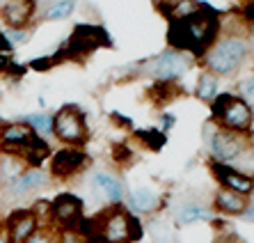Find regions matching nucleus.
<instances>
[{"label":"nucleus","instance_id":"nucleus-17","mask_svg":"<svg viewBox=\"0 0 254 243\" xmlns=\"http://www.w3.org/2000/svg\"><path fill=\"white\" fill-rule=\"evenodd\" d=\"M215 209L222 211V214H243V209H245V200L243 195H236V193H231V190H218V195H215Z\"/></svg>","mask_w":254,"mask_h":243},{"label":"nucleus","instance_id":"nucleus-12","mask_svg":"<svg viewBox=\"0 0 254 243\" xmlns=\"http://www.w3.org/2000/svg\"><path fill=\"white\" fill-rule=\"evenodd\" d=\"M46 184H48L46 172H44L42 167H32V170L23 172L16 181H12V184L7 186V193L12 197H23V195H28V193H32V190L46 186Z\"/></svg>","mask_w":254,"mask_h":243},{"label":"nucleus","instance_id":"nucleus-26","mask_svg":"<svg viewBox=\"0 0 254 243\" xmlns=\"http://www.w3.org/2000/svg\"><path fill=\"white\" fill-rule=\"evenodd\" d=\"M30 67H32V69H37V72H46V69H51V67H53V60H51V58L32 60V62H30Z\"/></svg>","mask_w":254,"mask_h":243},{"label":"nucleus","instance_id":"nucleus-6","mask_svg":"<svg viewBox=\"0 0 254 243\" xmlns=\"http://www.w3.org/2000/svg\"><path fill=\"white\" fill-rule=\"evenodd\" d=\"M128 211L115 207L99 216L101 225V243H130L128 237Z\"/></svg>","mask_w":254,"mask_h":243},{"label":"nucleus","instance_id":"nucleus-31","mask_svg":"<svg viewBox=\"0 0 254 243\" xmlns=\"http://www.w3.org/2000/svg\"><path fill=\"white\" fill-rule=\"evenodd\" d=\"M243 218L250 220V223H254V202H250V204H245V209H243Z\"/></svg>","mask_w":254,"mask_h":243},{"label":"nucleus","instance_id":"nucleus-19","mask_svg":"<svg viewBox=\"0 0 254 243\" xmlns=\"http://www.w3.org/2000/svg\"><path fill=\"white\" fill-rule=\"evenodd\" d=\"M23 165H25V161L18 159V156H14V154L2 156V161H0V179L7 181V184L16 181L23 174Z\"/></svg>","mask_w":254,"mask_h":243},{"label":"nucleus","instance_id":"nucleus-15","mask_svg":"<svg viewBox=\"0 0 254 243\" xmlns=\"http://www.w3.org/2000/svg\"><path fill=\"white\" fill-rule=\"evenodd\" d=\"M128 207L135 214H151L158 209V195L151 188H135L128 195Z\"/></svg>","mask_w":254,"mask_h":243},{"label":"nucleus","instance_id":"nucleus-4","mask_svg":"<svg viewBox=\"0 0 254 243\" xmlns=\"http://www.w3.org/2000/svg\"><path fill=\"white\" fill-rule=\"evenodd\" d=\"M53 133L62 143L80 145L87 138V126H85V115L76 106H64L53 117Z\"/></svg>","mask_w":254,"mask_h":243},{"label":"nucleus","instance_id":"nucleus-33","mask_svg":"<svg viewBox=\"0 0 254 243\" xmlns=\"http://www.w3.org/2000/svg\"><path fill=\"white\" fill-rule=\"evenodd\" d=\"M245 92H248V94H252V96H254V81H250V83L245 85Z\"/></svg>","mask_w":254,"mask_h":243},{"label":"nucleus","instance_id":"nucleus-23","mask_svg":"<svg viewBox=\"0 0 254 243\" xmlns=\"http://www.w3.org/2000/svg\"><path fill=\"white\" fill-rule=\"evenodd\" d=\"M137 138H140L142 143H147L149 147L154 149V152H158V149H163V145H165V133L158 129H149V131H137L135 133Z\"/></svg>","mask_w":254,"mask_h":243},{"label":"nucleus","instance_id":"nucleus-2","mask_svg":"<svg viewBox=\"0 0 254 243\" xmlns=\"http://www.w3.org/2000/svg\"><path fill=\"white\" fill-rule=\"evenodd\" d=\"M245 51H248V46H245L243 39L229 37L225 42H220L218 46L206 55V65L213 74H231L234 69H238V65L245 60Z\"/></svg>","mask_w":254,"mask_h":243},{"label":"nucleus","instance_id":"nucleus-7","mask_svg":"<svg viewBox=\"0 0 254 243\" xmlns=\"http://www.w3.org/2000/svg\"><path fill=\"white\" fill-rule=\"evenodd\" d=\"M213 174L218 177V181L225 186L227 190L236 193V195L245 197L254 190V179L238 170H234V167L227 165V163H218V161H215V163H213Z\"/></svg>","mask_w":254,"mask_h":243},{"label":"nucleus","instance_id":"nucleus-21","mask_svg":"<svg viewBox=\"0 0 254 243\" xmlns=\"http://www.w3.org/2000/svg\"><path fill=\"white\" fill-rule=\"evenodd\" d=\"M215 94H218V81H215V76L211 72L201 74L199 81H197V96L204 101H211V99H215Z\"/></svg>","mask_w":254,"mask_h":243},{"label":"nucleus","instance_id":"nucleus-34","mask_svg":"<svg viewBox=\"0 0 254 243\" xmlns=\"http://www.w3.org/2000/svg\"><path fill=\"white\" fill-rule=\"evenodd\" d=\"M0 243H9V239H7V234H0Z\"/></svg>","mask_w":254,"mask_h":243},{"label":"nucleus","instance_id":"nucleus-29","mask_svg":"<svg viewBox=\"0 0 254 243\" xmlns=\"http://www.w3.org/2000/svg\"><path fill=\"white\" fill-rule=\"evenodd\" d=\"M25 243H53V241H51V237H48L46 232H35Z\"/></svg>","mask_w":254,"mask_h":243},{"label":"nucleus","instance_id":"nucleus-25","mask_svg":"<svg viewBox=\"0 0 254 243\" xmlns=\"http://www.w3.org/2000/svg\"><path fill=\"white\" fill-rule=\"evenodd\" d=\"M5 37H7V42L12 39V42H21V44H25L28 42V32L25 30H14V28H9L5 32Z\"/></svg>","mask_w":254,"mask_h":243},{"label":"nucleus","instance_id":"nucleus-11","mask_svg":"<svg viewBox=\"0 0 254 243\" xmlns=\"http://www.w3.org/2000/svg\"><path fill=\"white\" fill-rule=\"evenodd\" d=\"M85 156L83 149H60L58 154L53 156V174L55 177H71L73 172H78L85 165Z\"/></svg>","mask_w":254,"mask_h":243},{"label":"nucleus","instance_id":"nucleus-30","mask_svg":"<svg viewBox=\"0 0 254 243\" xmlns=\"http://www.w3.org/2000/svg\"><path fill=\"white\" fill-rule=\"evenodd\" d=\"M12 62H14V60L9 58L7 53H0V72L7 74V72H9V67H12Z\"/></svg>","mask_w":254,"mask_h":243},{"label":"nucleus","instance_id":"nucleus-22","mask_svg":"<svg viewBox=\"0 0 254 243\" xmlns=\"http://www.w3.org/2000/svg\"><path fill=\"white\" fill-rule=\"evenodd\" d=\"M71 12H73V0H55L46 9V18L48 21H58V18H66Z\"/></svg>","mask_w":254,"mask_h":243},{"label":"nucleus","instance_id":"nucleus-20","mask_svg":"<svg viewBox=\"0 0 254 243\" xmlns=\"http://www.w3.org/2000/svg\"><path fill=\"white\" fill-rule=\"evenodd\" d=\"M23 124L35 131L37 136H44V133H51V131H53V117L46 113L28 115V117H23Z\"/></svg>","mask_w":254,"mask_h":243},{"label":"nucleus","instance_id":"nucleus-14","mask_svg":"<svg viewBox=\"0 0 254 243\" xmlns=\"http://www.w3.org/2000/svg\"><path fill=\"white\" fill-rule=\"evenodd\" d=\"M92 184H94V188L99 190L101 195L106 197L108 202H113V204H119V202L124 200V186L110 172H96Z\"/></svg>","mask_w":254,"mask_h":243},{"label":"nucleus","instance_id":"nucleus-1","mask_svg":"<svg viewBox=\"0 0 254 243\" xmlns=\"http://www.w3.org/2000/svg\"><path fill=\"white\" fill-rule=\"evenodd\" d=\"M213 117L220 119L227 129L238 131V133H245V131L252 126V110L243 99L229 94V92H222L213 99Z\"/></svg>","mask_w":254,"mask_h":243},{"label":"nucleus","instance_id":"nucleus-28","mask_svg":"<svg viewBox=\"0 0 254 243\" xmlns=\"http://www.w3.org/2000/svg\"><path fill=\"white\" fill-rule=\"evenodd\" d=\"M60 243H87L85 241L83 237H78L76 232H64V234H62V241Z\"/></svg>","mask_w":254,"mask_h":243},{"label":"nucleus","instance_id":"nucleus-5","mask_svg":"<svg viewBox=\"0 0 254 243\" xmlns=\"http://www.w3.org/2000/svg\"><path fill=\"white\" fill-rule=\"evenodd\" d=\"M51 218L58 223L62 230L76 232L78 223L83 220V200L71 193H62L51 202Z\"/></svg>","mask_w":254,"mask_h":243},{"label":"nucleus","instance_id":"nucleus-24","mask_svg":"<svg viewBox=\"0 0 254 243\" xmlns=\"http://www.w3.org/2000/svg\"><path fill=\"white\" fill-rule=\"evenodd\" d=\"M142 234H144V230H142L140 220H137L135 216H128V237H130V243L140 241Z\"/></svg>","mask_w":254,"mask_h":243},{"label":"nucleus","instance_id":"nucleus-10","mask_svg":"<svg viewBox=\"0 0 254 243\" xmlns=\"http://www.w3.org/2000/svg\"><path fill=\"white\" fill-rule=\"evenodd\" d=\"M188 67H190V62L186 60L184 53H179V51H167V53H163L158 58L154 72H156V76H158L160 81L172 83V81H177V78L181 76Z\"/></svg>","mask_w":254,"mask_h":243},{"label":"nucleus","instance_id":"nucleus-13","mask_svg":"<svg viewBox=\"0 0 254 243\" xmlns=\"http://www.w3.org/2000/svg\"><path fill=\"white\" fill-rule=\"evenodd\" d=\"M32 14H35V0H5L2 5V18L14 30L28 23Z\"/></svg>","mask_w":254,"mask_h":243},{"label":"nucleus","instance_id":"nucleus-9","mask_svg":"<svg viewBox=\"0 0 254 243\" xmlns=\"http://www.w3.org/2000/svg\"><path fill=\"white\" fill-rule=\"evenodd\" d=\"M241 149H243L241 138L236 133H231V131H218V133L211 136V152L218 163H227V161L236 159L241 154Z\"/></svg>","mask_w":254,"mask_h":243},{"label":"nucleus","instance_id":"nucleus-32","mask_svg":"<svg viewBox=\"0 0 254 243\" xmlns=\"http://www.w3.org/2000/svg\"><path fill=\"white\" fill-rule=\"evenodd\" d=\"M12 48V44L7 42V37H5V32H0V53H7Z\"/></svg>","mask_w":254,"mask_h":243},{"label":"nucleus","instance_id":"nucleus-16","mask_svg":"<svg viewBox=\"0 0 254 243\" xmlns=\"http://www.w3.org/2000/svg\"><path fill=\"white\" fill-rule=\"evenodd\" d=\"M35 136V131L28 129V126L21 122V124H9L5 129L0 131V140L7 145V147H12V145H18V147H28L30 145V138Z\"/></svg>","mask_w":254,"mask_h":243},{"label":"nucleus","instance_id":"nucleus-18","mask_svg":"<svg viewBox=\"0 0 254 243\" xmlns=\"http://www.w3.org/2000/svg\"><path fill=\"white\" fill-rule=\"evenodd\" d=\"M197 220H213V211L201 204H184L177 214L179 225H192Z\"/></svg>","mask_w":254,"mask_h":243},{"label":"nucleus","instance_id":"nucleus-8","mask_svg":"<svg viewBox=\"0 0 254 243\" xmlns=\"http://www.w3.org/2000/svg\"><path fill=\"white\" fill-rule=\"evenodd\" d=\"M37 232V216L32 209H21L14 211L7 220V239L9 243H25Z\"/></svg>","mask_w":254,"mask_h":243},{"label":"nucleus","instance_id":"nucleus-27","mask_svg":"<svg viewBox=\"0 0 254 243\" xmlns=\"http://www.w3.org/2000/svg\"><path fill=\"white\" fill-rule=\"evenodd\" d=\"M154 232V243H177L174 239L170 237V232H167V227L163 232H158V230H151Z\"/></svg>","mask_w":254,"mask_h":243},{"label":"nucleus","instance_id":"nucleus-3","mask_svg":"<svg viewBox=\"0 0 254 243\" xmlns=\"http://www.w3.org/2000/svg\"><path fill=\"white\" fill-rule=\"evenodd\" d=\"M101 46H113V39L108 35L106 30L101 25H76L73 35H71L69 44L64 46V53L66 58H73V55H87L92 51Z\"/></svg>","mask_w":254,"mask_h":243},{"label":"nucleus","instance_id":"nucleus-36","mask_svg":"<svg viewBox=\"0 0 254 243\" xmlns=\"http://www.w3.org/2000/svg\"><path fill=\"white\" fill-rule=\"evenodd\" d=\"M250 46L254 48V32H252V37H250Z\"/></svg>","mask_w":254,"mask_h":243},{"label":"nucleus","instance_id":"nucleus-35","mask_svg":"<svg viewBox=\"0 0 254 243\" xmlns=\"http://www.w3.org/2000/svg\"><path fill=\"white\" fill-rule=\"evenodd\" d=\"M231 243H245L243 239H231Z\"/></svg>","mask_w":254,"mask_h":243}]
</instances>
